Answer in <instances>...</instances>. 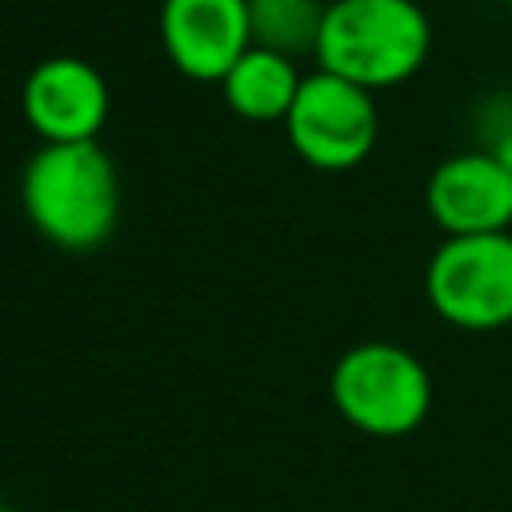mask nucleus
<instances>
[{"label":"nucleus","mask_w":512,"mask_h":512,"mask_svg":"<svg viewBox=\"0 0 512 512\" xmlns=\"http://www.w3.org/2000/svg\"><path fill=\"white\" fill-rule=\"evenodd\" d=\"M20 200L44 236L64 248H92L120 212L112 156L96 140H48L24 164Z\"/></svg>","instance_id":"nucleus-1"},{"label":"nucleus","mask_w":512,"mask_h":512,"mask_svg":"<svg viewBox=\"0 0 512 512\" xmlns=\"http://www.w3.org/2000/svg\"><path fill=\"white\" fill-rule=\"evenodd\" d=\"M428 44L432 24L416 0H332L316 32L320 68L364 88L416 72Z\"/></svg>","instance_id":"nucleus-2"},{"label":"nucleus","mask_w":512,"mask_h":512,"mask_svg":"<svg viewBox=\"0 0 512 512\" xmlns=\"http://www.w3.org/2000/svg\"><path fill=\"white\" fill-rule=\"evenodd\" d=\"M332 400L340 416L368 436H408L432 408V376L408 348L364 340L336 360Z\"/></svg>","instance_id":"nucleus-3"},{"label":"nucleus","mask_w":512,"mask_h":512,"mask_svg":"<svg viewBox=\"0 0 512 512\" xmlns=\"http://www.w3.org/2000/svg\"><path fill=\"white\" fill-rule=\"evenodd\" d=\"M428 300L456 328H500L512 320V236H448L428 260Z\"/></svg>","instance_id":"nucleus-4"},{"label":"nucleus","mask_w":512,"mask_h":512,"mask_svg":"<svg viewBox=\"0 0 512 512\" xmlns=\"http://www.w3.org/2000/svg\"><path fill=\"white\" fill-rule=\"evenodd\" d=\"M284 120L296 152L320 168H348L364 160L376 140V104L368 88L324 68L300 76Z\"/></svg>","instance_id":"nucleus-5"},{"label":"nucleus","mask_w":512,"mask_h":512,"mask_svg":"<svg viewBox=\"0 0 512 512\" xmlns=\"http://www.w3.org/2000/svg\"><path fill=\"white\" fill-rule=\"evenodd\" d=\"M428 208L448 236L504 232L512 220V168L492 152H456L432 168Z\"/></svg>","instance_id":"nucleus-6"},{"label":"nucleus","mask_w":512,"mask_h":512,"mask_svg":"<svg viewBox=\"0 0 512 512\" xmlns=\"http://www.w3.org/2000/svg\"><path fill=\"white\" fill-rule=\"evenodd\" d=\"M248 36V0H160V40L188 76L224 80Z\"/></svg>","instance_id":"nucleus-7"},{"label":"nucleus","mask_w":512,"mask_h":512,"mask_svg":"<svg viewBox=\"0 0 512 512\" xmlns=\"http://www.w3.org/2000/svg\"><path fill=\"white\" fill-rule=\"evenodd\" d=\"M24 116L48 140H96L108 116V84L80 56H48L24 80Z\"/></svg>","instance_id":"nucleus-8"},{"label":"nucleus","mask_w":512,"mask_h":512,"mask_svg":"<svg viewBox=\"0 0 512 512\" xmlns=\"http://www.w3.org/2000/svg\"><path fill=\"white\" fill-rule=\"evenodd\" d=\"M296 88H300V76H296L292 60L264 44H248L236 56V64L224 72V100L236 112L256 116V120L288 116Z\"/></svg>","instance_id":"nucleus-9"},{"label":"nucleus","mask_w":512,"mask_h":512,"mask_svg":"<svg viewBox=\"0 0 512 512\" xmlns=\"http://www.w3.org/2000/svg\"><path fill=\"white\" fill-rule=\"evenodd\" d=\"M248 20H252L256 44L288 56L292 48H304V44L316 48L324 8L316 0H248Z\"/></svg>","instance_id":"nucleus-10"},{"label":"nucleus","mask_w":512,"mask_h":512,"mask_svg":"<svg viewBox=\"0 0 512 512\" xmlns=\"http://www.w3.org/2000/svg\"><path fill=\"white\" fill-rule=\"evenodd\" d=\"M508 4H512V0H508Z\"/></svg>","instance_id":"nucleus-11"}]
</instances>
